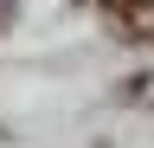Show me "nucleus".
Segmentation results:
<instances>
[{
    "label": "nucleus",
    "instance_id": "obj_1",
    "mask_svg": "<svg viewBox=\"0 0 154 148\" xmlns=\"http://www.w3.org/2000/svg\"><path fill=\"white\" fill-rule=\"evenodd\" d=\"M103 13L128 39H154V0H103Z\"/></svg>",
    "mask_w": 154,
    "mask_h": 148
}]
</instances>
